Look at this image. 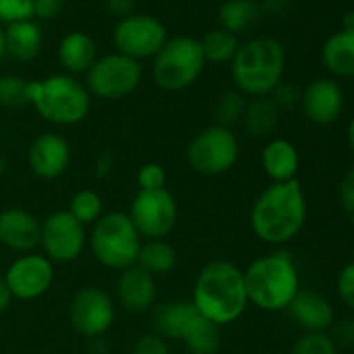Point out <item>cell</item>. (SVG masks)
<instances>
[{
	"label": "cell",
	"mask_w": 354,
	"mask_h": 354,
	"mask_svg": "<svg viewBox=\"0 0 354 354\" xmlns=\"http://www.w3.org/2000/svg\"><path fill=\"white\" fill-rule=\"evenodd\" d=\"M308 218V201L299 180L270 183L251 207L249 225L259 242L283 248L303 232Z\"/></svg>",
	"instance_id": "1"
},
{
	"label": "cell",
	"mask_w": 354,
	"mask_h": 354,
	"mask_svg": "<svg viewBox=\"0 0 354 354\" xmlns=\"http://www.w3.org/2000/svg\"><path fill=\"white\" fill-rule=\"evenodd\" d=\"M190 301L220 328L235 324L249 308L244 270L228 259H211L197 273Z\"/></svg>",
	"instance_id": "2"
},
{
	"label": "cell",
	"mask_w": 354,
	"mask_h": 354,
	"mask_svg": "<svg viewBox=\"0 0 354 354\" xmlns=\"http://www.w3.org/2000/svg\"><path fill=\"white\" fill-rule=\"evenodd\" d=\"M249 304L268 313L286 311L301 290V275L294 256L287 249L252 259L244 270Z\"/></svg>",
	"instance_id": "3"
},
{
	"label": "cell",
	"mask_w": 354,
	"mask_h": 354,
	"mask_svg": "<svg viewBox=\"0 0 354 354\" xmlns=\"http://www.w3.org/2000/svg\"><path fill=\"white\" fill-rule=\"evenodd\" d=\"M287 69V50L273 37H252L239 45L230 62L234 88L248 99L268 97L283 82Z\"/></svg>",
	"instance_id": "4"
},
{
	"label": "cell",
	"mask_w": 354,
	"mask_h": 354,
	"mask_svg": "<svg viewBox=\"0 0 354 354\" xmlns=\"http://www.w3.org/2000/svg\"><path fill=\"white\" fill-rule=\"evenodd\" d=\"M88 88L76 76L54 73L28 82V104L41 120L55 127H76L92 109Z\"/></svg>",
	"instance_id": "5"
},
{
	"label": "cell",
	"mask_w": 354,
	"mask_h": 354,
	"mask_svg": "<svg viewBox=\"0 0 354 354\" xmlns=\"http://www.w3.org/2000/svg\"><path fill=\"white\" fill-rule=\"evenodd\" d=\"M142 237L124 211H107L88 234V248L100 266L113 272H123L137 265Z\"/></svg>",
	"instance_id": "6"
},
{
	"label": "cell",
	"mask_w": 354,
	"mask_h": 354,
	"mask_svg": "<svg viewBox=\"0 0 354 354\" xmlns=\"http://www.w3.org/2000/svg\"><path fill=\"white\" fill-rule=\"evenodd\" d=\"M151 62L152 82L166 93H178L196 85L207 66L199 38L189 35L169 37Z\"/></svg>",
	"instance_id": "7"
},
{
	"label": "cell",
	"mask_w": 354,
	"mask_h": 354,
	"mask_svg": "<svg viewBox=\"0 0 354 354\" xmlns=\"http://www.w3.org/2000/svg\"><path fill=\"white\" fill-rule=\"evenodd\" d=\"M241 156V142L232 128L209 124L197 131L185 151L187 162L204 176H220L230 171Z\"/></svg>",
	"instance_id": "8"
},
{
	"label": "cell",
	"mask_w": 354,
	"mask_h": 354,
	"mask_svg": "<svg viewBox=\"0 0 354 354\" xmlns=\"http://www.w3.org/2000/svg\"><path fill=\"white\" fill-rule=\"evenodd\" d=\"M144 82V66L120 52L99 55L85 75V85L93 99L121 100L137 92Z\"/></svg>",
	"instance_id": "9"
},
{
	"label": "cell",
	"mask_w": 354,
	"mask_h": 354,
	"mask_svg": "<svg viewBox=\"0 0 354 354\" xmlns=\"http://www.w3.org/2000/svg\"><path fill=\"white\" fill-rule=\"evenodd\" d=\"M128 216L145 241L166 239L178 225V203L168 189L137 190Z\"/></svg>",
	"instance_id": "10"
},
{
	"label": "cell",
	"mask_w": 354,
	"mask_h": 354,
	"mask_svg": "<svg viewBox=\"0 0 354 354\" xmlns=\"http://www.w3.org/2000/svg\"><path fill=\"white\" fill-rule=\"evenodd\" d=\"M168 38V30L161 19L142 12H133L123 17L113 30V44L116 52L138 62L152 61Z\"/></svg>",
	"instance_id": "11"
},
{
	"label": "cell",
	"mask_w": 354,
	"mask_h": 354,
	"mask_svg": "<svg viewBox=\"0 0 354 354\" xmlns=\"http://www.w3.org/2000/svg\"><path fill=\"white\" fill-rule=\"evenodd\" d=\"M88 244L85 225L71 216L68 209L54 211L41 220L40 248L54 265H68L76 261Z\"/></svg>",
	"instance_id": "12"
},
{
	"label": "cell",
	"mask_w": 354,
	"mask_h": 354,
	"mask_svg": "<svg viewBox=\"0 0 354 354\" xmlns=\"http://www.w3.org/2000/svg\"><path fill=\"white\" fill-rule=\"evenodd\" d=\"M116 320V301L106 289L86 286L76 290L69 303V322L76 334L99 339L109 332Z\"/></svg>",
	"instance_id": "13"
},
{
	"label": "cell",
	"mask_w": 354,
	"mask_h": 354,
	"mask_svg": "<svg viewBox=\"0 0 354 354\" xmlns=\"http://www.w3.org/2000/svg\"><path fill=\"white\" fill-rule=\"evenodd\" d=\"M55 280V265L41 252H26L7 266L3 282L12 299L35 301L52 289Z\"/></svg>",
	"instance_id": "14"
},
{
	"label": "cell",
	"mask_w": 354,
	"mask_h": 354,
	"mask_svg": "<svg viewBox=\"0 0 354 354\" xmlns=\"http://www.w3.org/2000/svg\"><path fill=\"white\" fill-rule=\"evenodd\" d=\"M299 107L308 121L317 127H330L342 116L346 95L341 83L332 76L315 78L301 90Z\"/></svg>",
	"instance_id": "15"
},
{
	"label": "cell",
	"mask_w": 354,
	"mask_h": 354,
	"mask_svg": "<svg viewBox=\"0 0 354 354\" xmlns=\"http://www.w3.org/2000/svg\"><path fill=\"white\" fill-rule=\"evenodd\" d=\"M28 166L37 178L45 182L59 180L71 165V145L57 131H44L28 147Z\"/></svg>",
	"instance_id": "16"
},
{
	"label": "cell",
	"mask_w": 354,
	"mask_h": 354,
	"mask_svg": "<svg viewBox=\"0 0 354 354\" xmlns=\"http://www.w3.org/2000/svg\"><path fill=\"white\" fill-rule=\"evenodd\" d=\"M41 220L24 207H6L0 211V245L17 254L40 248Z\"/></svg>",
	"instance_id": "17"
},
{
	"label": "cell",
	"mask_w": 354,
	"mask_h": 354,
	"mask_svg": "<svg viewBox=\"0 0 354 354\" xmlns=\"http://www.w3.org/2000/svg\"><path fill=\"white\" fill-rule=\"evenodd\" d=\"M116 303L128 313H145L152 310L158 301L156 277L138 265L123 270L114 283Z\"/></svg>",
	"instance_id": "18"
},
{
	"label": "cell",
	"mask_w": 354,
	"mask_h": 354,
	"mask_svg": "<svg viewBox=\"0 0 354 354\" xmlns=\"http://www.w3.org/2000/svg\"><path fill=\"white\" fill-rule=\"evenodd\" d=\"M287 311L304 332H328L335 322L334 304L317 290L301 289Z\"/></svg>",
	"instance_id": "19"
},
{
	"label": "cell",
	"mask_w": 354,
	"mask_h": 354,
	"mask_svg": "<svg viewBox=\"0 0 354 354\" xmlns=\"http://www.w3.org/2000/svg\"><path fill=\"white\" fill-rule=\"evenodd\" d=\"M263 173L272 183L290 182L297 178L301 168V156L296 145L283 137H272L261 149Z\"/></svg>",
	"instance_id": "20"
},
{
	"label": "cell",
	"mask_w": 354,
	"mask_h": 354,
	"mask_svg": "<svg viewBox=\"0 0 354 354\" xmlns=\"http://www.w3.org/2000/svg\"><path fill=\"white\" fill-rule=\"evenodd\" d=\"M99 59V48L92 35L85 31H69L57 45V61L64 73L73 76L86 75Z\"/></svg>",
	"instance_id": "21"
},
{
	"label": "cell",
	"mask_w": 354,
	"mask_h": 354,
	"mask_svg": "<svg viewBox=\"0 0 354 354\" xmlns=\"http://www.w3.org/2000/svg\"><path fill=\"white\" fill-rule=\"evenodd\" d=\"M152 310H154L152 325L156 328V334L165 339H175V341H182L192 322L199 315L190 299L166 301Z\"/></svg>",
	"instance_id": "22"
},
{
	"label": "cell",
	"mask_w": 354,
	"mask_h": 354,
	"mask_svg": "<svg viewBox=\"0 0 354 354\" xmlns=\"http://www.w3.org/2000/svg\"><path fill=\"white\" fill-rule=\"evenodd\" d=\"M6 35V54L17 62H31L44 48V31L33 19L10 23L3 28Z\"/></svg>",
	"instance_id": "23"
},
{
	"label": "cell",
	"mask_w": 354,
	"mask_h": 354,
	"mask_svg": "<svg viewBox=\"0 0 354 354\" xmlns=\"http://www.w3.org/2000/svg\"><path fill=\"white\" fill-rule=\"evenodd\" d=\"M322 64L332 78H354V30L341 28L322 45Z\"/></svg>",
	"instance_id": "24"
},
{
	"label": "cell",
	"mask_w": 354,
	"mask_h": 354,
	"mask_svg": "<svg viewBox=\"0 0 354 354\" xmlns=\"http://www.w3.org/2000/svg\"><path fill=\"white\" fill-rule=\"evenodd\" d=\"M280 114L282 111L270 95L249 99L241 121L244 133L252 140H270L279 130Z\"/></svg>",
	"instance_id": "25"
},
{
	"label": "cell",
	"mask_w": 354,
	"mask_h": 354,
	"mask_svg": "<svg viewBox=\"0 0 354 354\" xmlns=\"http://www.w3.org/2000/svg\"><path fill=\"white\" fill-rule=\"evenodd\" d=\"M263 19V10L258 0H225L218 9L220 28L234 35L249 33Z\"/></svg>",
	"instance_id": "26"
},
{
	"label": "cell",
	"mask_w": 354,
	"mask_h": 354,
	"mask_svg": "<svg viewBox=\"0 0 354 354\" xmlns=\"http://www.w3.org/2000/svg\"><path fill=\"white\" fill-rule=\"evenodd\" d=\"M137 265L154 277L168 275L178 265V254L166 239L144 241L138 252Z\"/></svg>",
	"instance_id": "27"
},
{
	"label": "cell",
	"mask_w": 354,
	"mask_h": 354,
	"mask_svg": "<svg viewBox=\"0 0 354 354\" xmlns=\"http://www.w3.org/2000/svg\"><path fill=\"white\" fill-rule=\"evenodd\" d=\"M182 342L190 354H216L221 348V328L197 315Z\"/></svg>",
	"instance_id": "28"
},
{
	"label": "cell",
	"mask_w": 354,
	"mask_h": 354,
	"mask_svg": "<svg viewBox=\"0 0 354 354\" xmlns=\"http://www.w3.org/2000/svg\"><path fill=\"white\" fill-rule=\"evenodd\" d=\"M199 41L206 62H211V64H230L241 45L237 35L220 26L207 31Z\"/></svg>",
	"instance_id": "29"
},
{
	"label": "cell",
	"mask_w": 354,
	"mask_h": 354,
	"mask_svg": "<svg viewBox=\"0 0 354 354\" xmlns=\"http://www.w3.org/2000/svg\"><path fill=\"white\" fill-rule=\"evenodd\" d=\"M248 100V97L239 92L237 88L225 90L223 93H220L213 107L214 124L234 130L235 124H241Z\"/></svg>",
	"instance_id": "30"
},
{
	"label": "cell",
	"mask_w": 354,
	"mask_h": 354,
	"mask_svg": "<svg viewBox=\"0 0 354 354\" xmlns=\"http://www.w3.org/2000/svg\"><path fill=\"white\" fill-rule=\"evenodd\" d=\"M68 211L85 227H92L104 214V201L93 189H82L73 194Z\"/></svg>",
	"instance_id": "31"
},
{
	"label": "cell",
	"mask_w": 354,
	"mask_h": 354,
	"mask_svg": "<svg viewBox=\"0 0 354 354\" xmlns=\"http://www.w3.org/2000/svg\"><path fill=\"white\" fill-rule=\"evenodd\" d=\"M28 82L21 75L0 76V107L2 109H23L28 104Z\"/></svg>",
	"instance_id": "32"
},
{
	"label": "cell",
	"mask_w": 354,
	"mask_h": 354,
	"mask_svg": "<svg viewBox=\"0 0 354 354\" xmlns=\"http://www.w3.org/2000/svg\"><path fill=\"white\" fill-rule=\"evenodd\" d=\"M337 351L328 332H304L294 342L290 354H337Z\"/></svg>",
	"instance_id": "33"
},
{
	"label": "cell",
	"mask_w": 354,
	"mask_h": 354,
	"mask_svg": "<svg viewBox=\"0 0 354 354\" xmlns=\"http://www.w3.org/2000/svg\"><path fill=\"white\" fill-rule=\"evenodd\" d=\"M168 173L159 162H145L137 171L138 190H159L166 189Z\"/></svg>",
	"instance_id": "34"
},
{
	"label": "cell",
	"mask_w": 354,
	"mask_h": 354,
	"mask_svg": "<svg viewBox=\"0 0 354 354\" xmlns=\"http://www.w3.org/2000/svg\"><path fill=\"white\" fill-rule=\"evenodd\" d=\"M33 19V0H0V23Z\"/></svg>",
	"instance_id": "35"
},
{
	"label": "cell",
	"mask_w": 354,
	"mask_h": 354,
	"mask_svg": "<svg viewBox=\"0 0 354 354\" xmlns=\"http://www.w3.org/2000/svg\"><path fill=\"white\" fill-rule=\"evenodd\" d=\"M270 97H272L273 102L279 106L280 111H290L294 109V107L299 106L301 90L297 88L294 83L286 82V80H283V82L273 90V93Z\"/></svg>",
	"instance_id": "36"
},
{
	"label": "cell",
	"mask_w": 354,
	"mask_h": 354,
	"mask_svg": "<svg viewBox=\"0 0 354 354\" xmlns=\"http://www.w3.org/2000/svg\"><path fill=\"white\" fill-rule=\"evenodd\" d=\"M339 203L346 220L354 227V168L349 169L339 185Z\"/></svg>",
	"instance_id": "37"
},
{
	"label": "cell",
	"mask_w": 354,
	"mask_h": 354,
	"mask_svg": "<svg viewBox=\"0 0 354 354\" xmlns=\"http://www.w3.org/2000/svg\"><path fill=\"white\" fill-rule=\"evenodd\" d=\"M337 294L339 299L354 311V261L348 263L337 275Z\"/></svg>",
	"instance_id": "38"
},
{
	"label": "cell",
	"mask_w": 354,
	"mask_h": 354,
	"mask_svg": "<svg viewBox=\"0 0 354 354\" xmlns=\"http://www.w3.org/2000/svg\"><path fill=\"white\" fill-rule=\"evenodd\" d=\"M337 349L354 348V318H344L341 322H334L328 332Z\"/></svg>",
	"instance_id": "39"
},
{
	"label": "cell",
	"mask_w": 354,
	"mask_h": 354,
	"mask_svg": "<svg viewBox=\"0 0 354 354\" xmlns=\"http://www.w3.org/2000/svg\"><path fill=\"white\" fill-rule=\"evenodd\" d=\"M133 354H169L166 339L159 334H145L135 342Z\"/></svg>",
	"instance_id": "40"
},
{
	"label": "cell",
	"mask_w": 354,
	"mask_h": 354,
	"mask_svg": "<svg viewBox=\"0 0 354 354\" xmlns=\"http://www.w3.org/2000/svg\"><path fill=\"white\" fill-rule=\"evenodd\" d=\"M68 0H33V17L50 21L64 10Z\"/></svg>",
	"instance_id": "41"
},
{
	"label": "cell",
	"mask_w": 354,
	"mask_h": 354,
	"mask_svg": "<svg viewBox=\"0 0 354 354\" xmlns=\"http://www.w3.org/2000/svg\"><path fill=\"white\" fill-rule=\"evenodd\" d=\"M135 6H137V0H104L106 10L118 21L133 14Z\"/></svg>",
	"instance_id": "42"
},
{
	"label": "cell",
	"mask_w": 354,
	"mask_h": 354,
	"mask_svg": "<svg viewBox=\"0 0 354 354\" xmlns=\"http://www.w3.org/2000/svg\"><path fill=\"white\" fill-rule=\"evenodd\" d=\"M263 16H282L290 10L294 0H258Z\"/></svg>",
	"instance_id": "43"
},
{
	"label": "cell",
	"mask_w": 354,
	"mask_h": 354,
	"mask_svg": "<svg viewBox=\"0 0 354 354\" xmlns=\"http://www.w3.org/2000/svg\"><path fill=\"white\" fill-rule=\"evenodd\" d=\"M114 168V158L111 152H104L97 158L95 166H93V173H95L97 178H107L111 175Z\"/></svg>",
	"instance_id": "44"
},
{
	"label": "cell",
	"mask_w": 354,
	"mask_h": 354,
	"mask_svg": "<svg viewBox=\"0 0 354 354\" xmlns=\"http://www.w3.org/2000/svg\"><path fill=\"white\" fill-rule=\"evenodd\" d=\"M10 303H12V296H10L9 289H7L6 282H3V277H0V315L7 311Z\"/></svg>",
	"instance_id": "45"
},
{
	"label": "cell",
	"mask_w": 354,
	"mask_h": 354,
	"mask_svg": "<svg viewBox=\"0 0 354 354\" xmlns=\"http://www.w3.org/2000/svg\"><path fill=\"white\" fill-rule=\"evenodd\" d=\"M348 145H349V151L354 156V116L351 118L348 124Z\"/></svg>",
	"instance_id": "46"
},
{
	"label": "cell",
	"mask_w": 354,
	"mask_h": 354,
	"mask_svg": "<svg viewBox=\"0 0 354 354\" xmlns=\"http://www.w3.org/2000/svg\"><path fill=\"white\" fill-rule=\"evenodd\" d=\"M342 28H348V30H354V10H348L342 17Z\"/></svg>",
	"instance_id": "47"
},
{
	"label": "cell",
	"mask_w": 354,
	"mask_h": 354,
	"mask_svg": "<svg viewBox=\"0 0 354 354\" xmlns=\"http://www.w3.org/2000/svg\"><path fill=\"white\" fill-rule=\"evenodd\" d=\"M6 55V35H3V28L0 26V59Z\"/></svg>",
	"instance_id": "48"
},
{
	"label": "cell",
	"mask_w": 354,
	"mask_h": 354,
	"mask_svg": "<svg viewBox=\"0 0 354 354\" xmlns=\"http://www.w3.org/2000/svg\"><path fill=\"white\" fill-rule=\"evenodd\" d=\"M7 168H9V162H7L6 156H0V175H2V173H6Z\"/></svg>",
	"instance_id": "49"
},
{
	"label": "cell",
	"mask_w": 354,
	"mask_h": 354,
	"mask_svg": "<svg viewBox=\"0 0 354 354\" xmlns=\"http://www.w3.org/2000/svg\"><path fill=\"white\" fill-rule=\"evenodd\" d=\"M183 354H190V353H183Z\"/></svg>",
	"instance_id": "50"
},
{
	"label": "cell",
	"mask_w": 354,
	"mask_h": 354,
	"mask_svg": "<svg viewBox=\"0 0 354 354\" xmlns=\"http://www.w3.org/2000/svg\"><path fill=\"white\" fill-rule=\"evenodd\" d=\"M353 354H354V348H353Z\"/></svg>",
	"instance_id": "51"
}]
</instances>
